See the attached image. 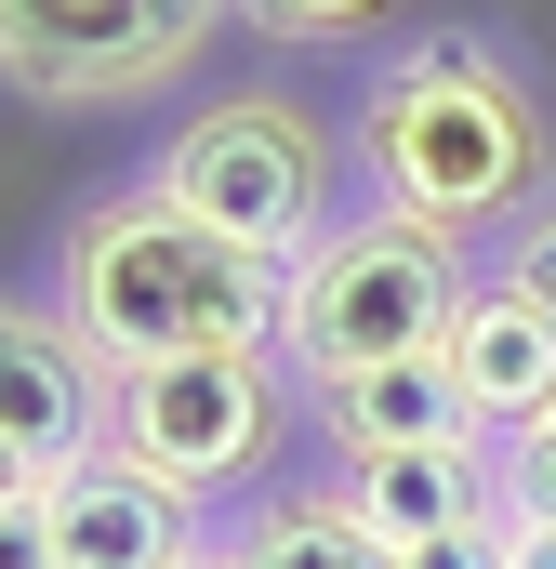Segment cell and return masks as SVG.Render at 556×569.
<instances>
[{
  "label": "cell",
  "instance_id": "6da1fadb",
  "mask_svg": "<svg viewBox=\"0 0 556 569\" xmlns=\"http://www.w3.org/2000/svg\"><path fill=\"white\" fill-rule=\"evenodd\" d=\"M358 172H371L385 212H411L424 239L464 252L504 212H544L556 120H544V93H530L517 53L437 27V40H411V53L371 67V93H358Z\"/></svg>",
  "mask_w": 556,
  "mask_h": 569
},
{
  "label": "cell",
  "instance_id": "52a82bcc",
  "mask_svg": "<svg viewBox=\"0 0 556 569\" xmlns=\"http://www.w3.org/2000/svg\"><path fill=\"white\" fill-rule=\"evenodd\" d=\"M0 437L40 477H67L80 450H107V358L67 331V305L0 291Z\"/></svg>",
  "mask_w": 556,
  "mask_h": 569
},
{
  "label": "cell",
  "instance_id": "ba28073f",
  "mask_svg": "<svg viewBox=\"0 0 556 569\" xmlns=\"http://www.w3.org/2000/svg\"><path fill=\"white\" fill-rule=\"evenodd\" d=\"M40 530H53V569H172L199 557V503L172 477H146L133 450H80L53 490H40Z\"/></svg>",
  "mask_w": 556,
  "mask_h": 569
},
{
  "label": "cell",
  "instance_id": "4fadbf2b",
  "mask_svg": "<svg viewBox=\"0 0 556 569\" xmlns=\"http://www.w3.org/2000/svg\"><path fill=\"white\" fill-rule=\"evenodd\" d=\"M490 503H504V530H556V411L490 437Z\"/></svg>",
  "mask_w": 556,
  "mask_h": 569
},
{
  "label": "cell",
  "instance_id": "5bb4252c",
  "mask_svg": "<svg viewBox=\"0 0 556 569\" xmlns=\"http://www.w3.org/2000/svg\"><path fill=\"white\" fill-rule=\"evenodd\" d=\"M266 40H291V53H331V40H371L398 0H239Z\"/></svg>",
  "mask_w": 556,
  "mask_h": 569
},
{
  "label": "cell",
  "instance_id": "9a60e30c",
  "mask_svg": "<svg viewBox=\"0 0 556 569\" xmlns=\"http://www.w3.org/2000/svg\"><path fill=\"white\" fill-rule=\"evenodd\" d=\"M490 279H517V291H530V305L556 318V199L530 212V226H517V239H504V266H490Z\"/></svg>",
  "mask_w": 556,
  "mask_h": 569
},
{
  "label": "cell",
  "instance_id": "8fae6325",
  "mask_svg": "<svg viewBox=\"0 0 556 569\" xmlns=\"http://www.w3.org/2000/svg\"><path fill=\"white\" fill-rule=\"evenodd\" d=\"M305 398H318V425H331V463H345V450H398V437H464L477 425L464 385H450V358H385V371H345V385H305Z\"/></svg>",
  "mask_w": 556,
  "mask_h": 569
},
{
  "label": "cell",
  "instance_id": "7c38bea8",
  "mask_svg": "<svg viewBox=\"0 0 556 569\" xmlns=\"http://www.w3.org/2000/svg\"><path fill=\"white\" fill-rule=\"evenodd\" d=\"M226 557L239 569H411L358 503H345V477H318V490H278L266 517H239L226 530Z\"/></svg>",
  "mask_w": 556,
  "mask_h": 569
},
{
  "label": "cell",
  "instance_id": "5b68a950",
  "mask_svg": "<svg viewBox=\"0 0 556 569\" xmlns=\"http://www.w3.org/2000/svg\"><path fill=\"white\" fill-rule=\"evenodd\" d=\"M239 0H0V80L40 107H146L172 93Z\"/></svg>",
  "mask_w": 556,
  "mask_h": 569
},
{
  "label": "cell",
  "instance_id": "3957f363",
  "mask_svg": "<svg viewBox=\"0 0 556 569\" xmlns=\"http://www.w3.org/2000/svg\"><path fill=\"white\" fill-rule=\"evenodd\" d=\"M464 252L424 239L411 212H331L305 252H291V291H278V371L291 385H345V371H385V358H437L450 305H464Z\"/></svg>",
  "mask_w": 556,
  "mask_h": 569
},
{
  "label": "cell",
  "instance_id": "ffe728a7",
  "mask_svg": "<svg viewBox=\"0 0 556 569\" xmlns=\"http://www.w3.org/2000/svg\"><path fill=\"white\" fill-rule=\"evenodd\" d=\"M172 569H239V557H226V543H199V557H172Z\"/></svg>",
  "mask_w": 556,
  "mask_h": 569
},
{
  "label": "cell",
  "instance_id": "d6986e66",
  "mask_svg": "<svg viewBox=\"0 0 556 569\" xmlns=\"http://www.w3.org/2000/svg\"><path fill=\"white\" fill-rule=\"evenodd\" d=\"M504 569H556V530H504Z\"/></svg>",
  "mask_w": 556,
  "mask_h": 569
},
{
  "label": "cell",
  "instance_id": "2e32d148",
  "mask_svg": "<svg viewBox=\"0 0 556 569\" xmlns=\"http://www.w3.org/2000/svg\"><path fill=\"white\" fill-rule=\"evenodd\" d=\"M411 569H504V517H477V530H450V543H411Z\"/></svg>",
  "mask_w": 556,
  "mask_h": 569
},
{
  "label": "cell",
  "instance_id": "e0dca14e",
  "mask_svg": "<svg viewBox=\"0 0 556 569\" xmlns=\"http://www.w3.org/2000/svg\"><path fill=\"white\" fill-rule=\"evenodd\" d=\"M0 569H53V530H40V503H0Z\"/></svg>",
  "mask_w": 556,
  "mask_h": 569
},
{
  "label": "cell",
  "instance_id": "ac0fdd59",
  "mask_svg": "<svg viewBox=\"0 0 556 569\" xmlns=\"http://www.w3.org/2000/svg\"><path fill=\"white\" fill-rule=\"evenodd\" d=\"M40 490H53V477H40V463H27V450L0 437V503H40Z\"/></svg>",
  "mask_w": 556,
  "mask_h": 569
},
{
  "label": "cell",
  "instance_id": "7a4b0ae2",
  "mask_svg": "<svg viewBox=\"0 0 556 569\" xmlns=\"http://www.w3.org/2000/svg\"><path fill=\"white\" fill-rule=\"evenodd\" d=\"M278 291H291V266L252 252V239H226L212 212H186L159 172L120 186L107 212H80V226H67V266H53L67 331H80L107 371L278 345Z\"/></svg>",
  "mask_w": 556,
  "mask_h": 569
},
{
  "label": "cell",
  "instance_id": "30bf717a",
  "mask_svg": "<svg viewBox=\"0 0 556 569\" xmlns=\"http://www.w3.org/2000/svg\"><path fill=\"white\" fill-rule=\"evenodd\" d=\"M437 358H450L464 411H477L490 437H504V425H530V411H556V318H544L517 279H464L450 331H437Z\"/></svg>",
  "mask_w": 556,
  "mask_h": 569
},
{
  "label": "cell",
  "instance_id": "277c9868",
  "mask_svg": "<svg viewBox=\"0 0 556 569\" xmlns=\"http://www.w3.org/2000/svg\"><path fill=\"white\" fill-rule=\"evenodd\" d=\"M278 437H291V371H278V345L107 371V450H133L146 477H172L186 503H212V490L266 477Z\"/></svg>",
  "mask_w": 556,
  "mask_h": 569
},
{
  "label": "cell",
  "instance_id": "9c48e42d",
  "mask_svg": "<svg viewBox=\"0 0 556 569\" xmlns=\"http://www.w3.org/2000/svg\"><path fill=\"white\" fill-rule=\"evenodd\" d=\"M331 477H345V503H358L398 557L477 530V517H504V503H490V437H477V425H464V437H398V450H345Z\"/></svg>",
  "mask_w": 556,
  "mask_h": 569
},
{
  "label": "cell",
  "instance_id": "8992f818",
  "mask_svg": "<svg viewBox=\"0 0 556 569\" xmlns=\"http://www.w3.org/2000/svg\"><path fill=\"white\" fill-rule=\"evenodd\" d=\"M159 186L186 199V212H212L226 239H252V252H305L318 226H331V133L291 107V93H239V107H199L186 133L159 146Z\"/></svg>",
  "mask_w": 556,
  "mask_h": 569
}]
</instances>
